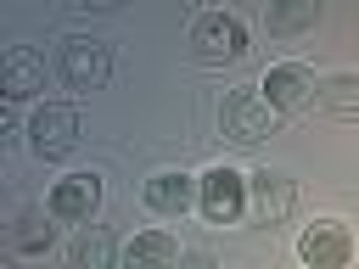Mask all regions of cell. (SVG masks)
I'll return each mask as SVG.
<instances>
[{
    "instance_id": "cell-7",
    "label": "cell",
    "mask_w": 359,
    "mask_h": 269,
    "mask_svg": "<svg viewBox=\"0 0 359 269\" xmlns=\"http://www.w3.org/2000/svg\"><path fill=\"white\" fill-rule=\"evenodd\" d=\"M196 202H202V213H208L213 224H236L241 207H247V179H241L236 168H208Z\"/></svg>"
},
{
    "instance_id": "cell-5",
    "label": "cell",
    "mask_w": 359,
    "mask_h": 269,
    "mask_svg": "<svg viewBox=\"0 0 359 269\" xmlns=\"http://www.w3.org/2000/svg\"><path fill=\"white\" fill-rule=\"evenodd\" d=\"M297 258H303L309 269H342V263L353 258V235H348V224H337V219L309 224L303 241H297Z\"/></svg>"
},
{
    "instance_id": "cell-3",
    "label": "cell",
    "mask_w": 359,
    "mask_h": 269,
    "mask_svg": "<svg viewBox=\"0 0 359 269\" xmlns=\"http://www.w3.org/2000/svg\"><path fill=\"white\" fill-rule=\"evenodd\" d=\"M56 73L67 78V90H101V84L112 78V56H107V45H101V39L73 34V39H62Z\"/></svg>"
},
{
    "instance_id": "cell-6",
    "label": "cell",
    "mask_w": 359,
    "mask_h": 269,
    "mask_svg": "<svg viewBox=\"0 0 359 269\" xmlns=\"http://www.w3.org/2000/svg\"><path fill=\"white\" fill-rule=\"evenodd\" d=\"M320 95V84H314V73L303 67V62H275L269 73H264V101L275 106V112H297V106H309Z\"/></svg>"
},
{
    "instance_id": "cell-17",
    "label": "cell",
    "mask_w": 359,
    "mask_h": 269,
    "mask_svg": "<svg viewBox=\"0 0 359 269\" xmlns=\"http://www.w3.org/2000/svg\"><path fill=\"white\" fill-rule=\"evenodd\" d=\"M180 269H219V263H213L208 252H185V258H180Z\"/></svg>"
},
{
    "instance_id": "cell-10",
    "label": "cell",
    "mask_w": 359,
    "mask_h": 269,
    "mask_svg": "<svg viewBox=\"0 0 359 269\" xmlns=\"http://www.w3.org/2000/svg\"><path fill=\"white\" fill-rule=\"evenodd\" d=\"M0 90H6V101L39 95V90H45V56L28 50V45H11V50H6V67H0Z\"/></svg>"
},
{
    "instance_id": "cell-16",
    "label": "cell",
    "mask_w": 359,
    "mask_h": 269,
    "mask_svg": "<svg viewBox=\"0 0 359 269\" xmlns=\"http://www.w3.org/2000/svg\"><path fill=\"white\" fill-rule=\"evenodd\" d=\"M320 6L314 0H286V6H269V34H297V28H314Z\"/></svg>"
},
{
    "instance_id": "cell-12",
    "label": "cell",
    "mask_w": 359,
    "mask_h": 269,
    "mask_svg": "<svg viewBox=\"0 0 359 269\" xmlns=\"http://www.w3.org/2000/svg\"><path fill=\"white\" fill-rule=\"evenodd\" d=\"M123 263L129 269H180V247L168 230H140L129 247H123Z\"/></svg>"
},
{
    "instance_id": "cell-14",
    "label": "cell",
    "mask_w": 359,
    "mask_h": 269,
    "mask_svg": "<svg viewBox=\"0 0 359 269\" xmlns=\"http://www.w3.org/2000/svg\"><path fill=\"white\" fill-rule=\"evenodd\" d=\"M320 106L331 118H359V73H331L320 84Z\"/></svg>"
},
{
    "instance_id": "cell-15",
    "label": "cell",
    "mask_w": 359,
    "mask_h": 269,
    "mask_svg": "<svg viewBox=\"0 0 359 269\" xmlns=\"http://www.w3.org/2000/svg\"><path fill=\"white\" fill-rule=\"evenodd\" d=\"M50 241H56V224H45V213H34V207L11 224V247L17 252H50Z\"/></svg>"
},
{
    "instance_id": "cell-11",
    "label": "cell",
    "mask_w": 359,
    "mask_h": 269,
    "mask_svg": "<svg viewBox=\"0 0 359 269\" xmlns=\"http://www.w3.org/2000/svg\"><path fill=\"white\" fill-rule=\"evenodd\" d=\"M196 196H202V185H191V179H185V174H174V168H163V174H151V179H146V207H151V213L180 219Z\"/></svg>"
},
{
    "instance_id": "cell-9",
    "label": "cell",
    "mask_w": 359,
    "mask_h": 269,
    "mask_svg": "<svg viewBox=\"0 0 359 269\" xmlns=\"http://www.w3.org/2000/svg\"><path fill=\"white\" fill-rule=\"evenodd\" d=\"M247 202H252V213H258L264 224H280V219H292V207H297V185H292L286 174L258 168V174L247 179Z\"/></svg>"
},
{
    "instance_id": "cell-13",
    "label": "cell",
    "mask_w": 359,
    "mask_h": 269,
    "mask_svg": "<svg viewBox=\"0 0 359 269\" xmlns=\"http://www.w3.org/2000/svg\"><path fill=\"white\" fill-rule=\"evenodd\" d=\"M112 258H118V241L107 224H84L73 235V269H112Z\"/></svg>"
},
{
    "instance_id": "cell-8",
    "label": "cell",
    "mask_w": 359,
    "mask_h": 269,
    "mask_svg": "<svg viewBox=\"0 0 359 269\" xmlns=\"http://www.w3.org/2000/svg\"><path fill=\"white\" fill-rule=\"evenodd\" d=\"M95 207H101V179H95V174H67V179H56V191H50V219H62V224H90Z\"/></svg>"
},
{
    "instance_id": "cell-1",
    "label": "cell",
    "mask_w": 359,
    "mask_h": 269,
    "mask_svg": "<svg viewBox=\"0 0 359 269\" xmlns=\"http://www.w3.org/2000/svg\"><path fill=\"white\" fill-rule=\"evenodd\" d=\"M275 118L280 112L264 101V90H230L224 106H219V129L230 140H241V146H258L264 134H275Z\"/></svg>"
},
{
    "instance_id": "cell-4",
    "label": "cell",
    "mask_w": 359,
    "mask_h": 269,
    "mask_svg": "<svg viewBox=\"0 0 359 269\" xmlns=\"http://www.w3.org/2000/svg\"><path fill=\"white\" fill-rule=\"evenodd\" d=\"M191 45H196L202 62H236V56L247 50V28H241V17H230V11H202V17L191 22Z\"/></svg>"
},
{
    "instance_id": "cell-2",
    "label": "cell",
    "mask_w": 359,
    "mask_h": 269,
    "mask_svg": "<svg viewBox=\"0 0 359 269\" xmlns=\"http://www.w3.org/2000/svg\"><path fill=\"white\" fill-rule=\"evenodd\" d=\"M28 146H34V157H67L73 146H79V106H67V101H45L34 118H28Z\"/></svg>"
}]
</instances>
